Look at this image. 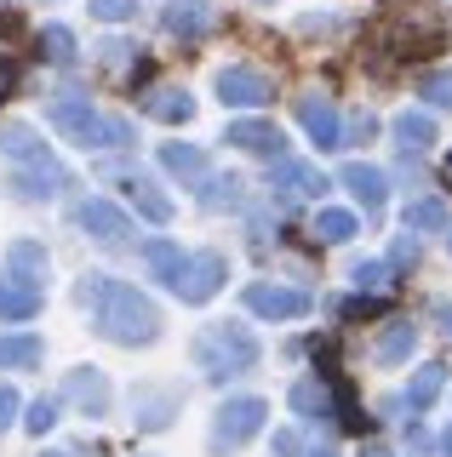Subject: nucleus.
Listing matches in <instances>:
<instances>
[{
    "label": "nucleus",
    "mask_w": 452,
    "mask_h": 457,
    "mask_svg": "<svg viewBox=\"0 0 452 457\" xmlns=\"http://www.w3.org/2000/svg\"><path fill=\"white\" fill-rule=\"evenodd\" d=\"M166 29H172L178 40H195L201 29H212V6L206 0H172V6H166Z\"/></svg>",
    "instance_id": "16"
},
{
    "label": "nucleus",
    "mask_w": 452,
    "mask_h": 457,
    "mask_svg": "<svg viewBox=\"0 0 452 457\" xmlns=\"http://www.w3.org/2000/svg\"><path fill=\"white\" fill-rule=\"evenodd\" d=\"M441 326H447V337H452V309H441Z\"/></svg>",
    "instance_id": "41"
},
{
    "label": "nucleus",
    "mask_w": 452,
    "mask_h": 457,
    "mask_svg": "<svg viewBox=\"0 0 452 457\" xmlns=\"http://www.w3.org/2000/svg\"><path fill=\"white\" fill-rule=\"evenodd\" d=\"M395 143H401V149H430L435 143L430 114H401V120H395Z\"/></svg>",
    "instance_id": "27"
},
{
    "label": "nucleus",
    "mask_w": 452,
    "mask_h": 457,
    "mask_svg": "<svg viewBox=\"0 0 452 457\" xmlns=\"http://www.w3.org/2000/svg\"><path fill=\"white\" fill-rule=\"evenodd\" d=\"M275 452L292 457V452H298V435H292V428H280V435H275Z\"/></svg>",
    "instance_id": "39"
},
{
    "label": "nucleus",
    "mask_w": 452,
    "mask_h": 457,
    "mask_svg": "<svg viewBox=\"0 0 452 457\" xmlns=\"http://www.w3.org/2000/svg\"><path fill=\"white\" fill-rule=\"evenodd\" d=\"M223 275H230V263H223V252H195L189 263H183L178 297H183V303H206V297H212V292L223 286Z\"/></svg>",
    "instance_id": "5"
},
{
    "label": "nucleus",
    "mask_w": 452,
    "mask_h": 457,
    "mask_svg": "<svg viewBox=\"0 0 452 457\" xmlns=\"http://www.w3.org/2000/svg\"><path fill=\"white\" fill-rule=\"evenodd\" d=\"M0 366H40V337H29V332L0 337Z\"/></svg>",
    "instance_id": "28"
},
{
    "label": "nucleus",
    "mask_w": 452,
    "mask_h": 457,
    "mask_svg": "<svg viewBox=\"0 0 452 457\" xmlns=\"http://www.w3.org/2000/svg\"><path fill=\"white\" fill-rule=\"evenodd\" d=\"M292 406H298V418H327V411H332V395L321 389L315 378H304V383H292Z\"/></svg>",
    "instance_id": "25"
},
{
    "label": "nucleus",
    "mask_w": 452,
    "mask_h": 457,
    "mask_svg": "<svg viewBox=\"0 0 452 457\" xmlns=\"http://www.w3.org/2000/svg\"><path fill=\"white\" fill-rule=\"evenodd\" d=\"M126 195H132V206L144 212V218H155V223H166V218H172V200L155 189L149 178H126Z\"/></svg>",
    "instance_id": "21"
},
{
    "label": "nucleus",
    "mask_w": 452,
    "mask_h": 457,
    "mask_svg": "<svg viewBox=\"0 0 452 457\" xmlns=\"http://www.w3.org/2000/svg\"><path fill=\"white\" fill-rule=\"evenodd\" d=\"M275 189L280 195H298V200H309V195H321L327 189V178H321L309 161H280L275 166Z\"/></svg>",
    "instance_id": "13"
},
{
    "label": "nucleus",
    "mask_w": 452,
    "mask_h": 457,
    "mask_svg": "<svg viewBox=\"0 0 452 457\" xmlns=\"http://www.w3.org/2000/svg\"><path fill=\"white\" fill-rule=\"evenodd\" d=\"M52 126H58L69 143H80V149H109V143H132V137H126V120L87 109L80 97H58V104H52Z\"/></svg>",
    "instance_id": "3"
},
{
    "label": "nucleus",
    "mask_w": 452,
    "mask_h": 457,
    "mask_svg": "<svg viewBox=\"0 0 452 457\" xmlns=\"http://www.w3.org/2000/svg\"><path fill=\"white\" fill-rule=\"evenodd\" d=\"M144 263L155 269V280H161V286H172V292H178V280H183V263H189V252H178L172 240H149V246H144Z\"/></svg>",
    "instance_id": "17"
},
{
    "label": "nucleus",
    "mask_w": 452,
    "mask_h": 457,
    "mask_svg": "<svg viewBox=\"0 0 452 457\" xmlns=\"http://www.w3.org/2000/svg\"><path fill=\"white\" fill-rule=\"evenodd\" d=\"M6 275H18V280H40V275H46V252H40L35 246V240H18V246H12L6 252Z\"/></svg>",
    "instance_id": "22"
},
{
    "label": "nucleus",
    "mask_w": 452,
    "mask_h": 457,
    "mask_svg": "<svg viewBox=\"0 0 452 457\" xmlns=\"http://www.w3.org/2000/svg\"><path fill=\"white\" fill-rule=\"evenodd\" d=\"M413 349H418V332H413V326H406V320H395L389 332L378 337L372 361H378V366H401V361H406V354H413Z\"/></svg>",
    "instance_id": "19"
},
{
    "label": "nucleus",
    "mask_w": 452,
    "mask_h": 457,
    "mask_svg": "<svg viewBox=\"0 0 452 457\" xmlns=\"http://www.w3.org/2000/svg\"><path fill=\"white\" fill-rule=\"evenodd\" d=\"M218 97L235 109H252V104H270V80L258 69H223L218 75Z\"/></svg>",
    "instance_id": "8"
},
{
    "label": "nucleus",
    "mask_w": 452,
    "mask_h": 457,
    "mask_svg": "<svg viewBox=\"0 0 452 457\" xmlns=\"http://www.w3.org/2000/svg\"><path fill=\"white\" fill-rule=\"evenodd\" d=\"M132 411H138V423H144V428L172 423V411H178V389H132Z\"/></svg>",
    "instance_id": "14"
},
{
    "label": "nucleus",
    "mask_w": 452,
    "mask_h": 457,
    "mask_svg": "<svg viewBox=\"0 0 452 457\" xmlns=\"http://www.w3.org/2000/svg\"><path fill=\"white\" fill-rule=\"evenodd\" d=\"M452 218H447V206L441 200H413L406 206V228H447Z\"/></svg>",
    "instance_id": "29"
},
{
    "label": "nucleus",
    "mask_w": 452,
    "mask_h": 457,
    "mask_svg": "<svg viewBox=\"0 0 452 457\" xmlns=\"http://www.w3.org/2000/svg\"><path fill=\"white\" fill-rule=\"evenodd\" d=\"M12 411H18V395H12V389H0V428L12 423Z\"/></svg>",
    "instance_id": "38"
},
{
    "label": "nucleus",
    "mask_w": 452,
    "mask_h": 457,
    "mask_svg": "<svg viewBox=\"0 0 452 457\" xmlns=\"http://www.w3.org/2000/svg\"><path fill=\"white\" fill-rule=\"evenodd\" d=\"M58 183H63V171L46 166V161H35L29 171H12V195H23V200H52Z\"/></svg>",
    "instance_id": "15"
},
{
    "label": "nucleus",
    "mask_w": 452,
    "mask_h": 457,
    "mask_svg": "<svg viewBox=\"0 0 452 457\" xmlns=\"http://www.w3.org/2000/svg\"><path fill=\"white\" fill-rule=\"evenodd\" d=\"M344 183H349V195H356L366 212L384 206V171H378V166H349V171H344Z\"/></svg>",
    "instance_id": "20"
},
{
    "label": "nucleus",
    "mask_w": 452,
    "mask_h": 457,
    "mask_svg": "<svg viewBox=\"0 0 452 457\" xmlns=\"http://www.w3.org/2000/svg\"><path fill=\"white\" fill-rule=\"evenodd\" d=\"M270 423V406L264 400H223L218 406V418H212V452H235V446H247L258 428Z\"/></svg>",
    "instance_id": "4"
},
{
    "label": "nucleus",
    "mask_w": 452,
    "mask_h": 457,
    "mask_svg": "<svg viewBox=\"0 0 452 457\" xmlns=\"http://www.w3.org/2000/svg\"><path fill=\"white\" fill-rule=\"evenodd\" d=\"M423 97L430 104H452V75H430L423 80Z\"/></svg>",
    "instance_id": "37"
},
{
    "label": "nucleus",
    "mask_w": 452,
    "mask_h": 457,
    "mask_svg": "<svg viewBox=\"0 0 452 457\" xmlns=\"http://www.w3.org/2000/svg\"><path fill=\"white\" fill-rule=\"evenodd\" d=\"M92 12L104 23H121V18H132V0H92Z\"/></svg>",
    "instance_id": "35"
},
{
    "label": "nucleus",
    "mask_w": 452,
    "mask_h": 457,
    "mask_svg": "<svg viewBox=\"0 0 452 457\" xmlns=\"http://www.w3.org/2000/svg\"><path fill=\"white\" fill-rule=\"evenodd\" d=\"M75 297H80V309L97 314V332L104 337H115V343H155L161 337V314H155V303L144 292H132V286L92 275V280H80Z\"/></svg>",
    "instance_id": "1"
},
{
    "label": "nucleus",
    "mask_w": 452,
    "mask_h": 457,
    "mask_svg": "<svg viewBox=\"0 0 452 457\" xmlns=\"http://www.w3.org/2000/svg\"><path fill=\"white\" fill-rule=\"evenodd\" d=\"M40 457H69V452H40Z\"/></svg>",
    "instance_id": "43"
},
{
    "label": "nucleus",
    "mask_w": 452,
    "mask_h": 457,
    "mask_svg": "<svg viewBox=\"0 0 452 457\" xmlns=\"http://www.w3.org/2000/svg\"><path fill=\"white\" fill-rule=\"evenodd\" d=\"M247 309L258 314V320H298V314H309V297L264 280V286H247Z\"/></svg>",
    "instance_id": "6"
},
{
    "label": "nucleus",
    "mask_w": 452,
    "mask_h": 457,
    "mask_svg": "<svg viewBox=\"0 0 452 457\" xmlns=\"http://www.w3.org/2000/svg\"><path fill=\"white\" fill-rule=\"evenodd\" d=\"M161 166L172 171V178H189V183H206V154L195 149V143H166L161 149Z\"/></svg>",
    "instance_id": "18"
},
{
    "label": "nucleus",
    "mask_w": 452,
    "mask_h": 457,
    "mask_svg": "<svg viewBox=\"0 0 452 457\" xmlns=\"http://www.w3.org/2000/svg\"><path fill=\"white\" fill-rule=\"evenodd\" d=\"M40 309V286L18 280V275H0V320H29Z\"/></svg>",
    "instance_id": "12"
},
{
    "label": "nucleus",
    "mask_w": 452,
    "mask_h": 457,
    "mask_svg": "<svg viewBox=\"0 0 452 457\" xmlns=\"http://www.w3.org/2000/svg\"><path fill=\"white\" fill-rule=\"evenodd\" d=\"M361 457H389V452H384V446H366V452H361Z\"/></svg>",
    "instance_id": "40"
},
{
    "label": "nucleus",
    "mask_w": 452,
    "mask_h": 457,
    "mask_svg": "<svg viewBox=\"0 0 452 457\" xmlns=\"http://www.w3.org/2000/svg\"><path fill=\"white\" fill-rule=\"evenodd\" d=\"M201 206L206 212H230V206H241V178H206V189H201Z\"/></svg>",
    "instance_id": "26"
},
{
    "label": "nucleus",
    "mask_w": 452,
    "mask_h": 457,
    "mask_svg": "<svg viewBox=\"0 0 452 457\" xmlns=\"http://www.w3.org/2000/svg\"><path fill=\"white\" fill-rule=\"evenodd\" d=\"M441 383H447V371L441 366H423L413 383H406V411H430L435 406V395H441Z\"/></svg>",
    "instance_id": "23"
},
{
    "label": "nucleus",
    "mask_w": 452,
    "mask_h": 457,
    "mask_svg": "<svg viewBox=\"0 0 452 457\" xmlns=\"http://www.w3.org/2000/svg\"><path fill=\"white\" fill-rule=\"evenodd\" d=\"M223 137H230L235 149L264 154V161H280V154H287V137H280V126H270V120H235Z\"/></svg>",
    "instance_id": "7"
},
{
    "label": "nucleus",
    "mask_w": 452,
    "mask_h": 457,
    "mask_svg": "<svg viewBox=\"0 0 452 457\" xmlns=\"http://www.w3.org/2000/svg\"><path fill=\"white\" fill-rule=\"evenodd\" d=\"M298 120H304V132L321 143V149H338L344 143V126H338V109L327 104V97H304L298 104Z\"/></svg>",
    "instance_id": "9"
},
{
    "label": "nucleus",
    "mask_w": 452,
    "mask_h": 457,
    "mask_svg": "<svg viewBox=\"0 0 452 457\" xmlns=\"http://www.w3.org/2000/svg\"><path fill=\"white\" fill-rule=\"evenodd\" d=\"M144 109L155 114V120H189V114H195V104H189L183 92H172V86H161V92H149V97H144Z\"/></svg>",
    "instance_id": "24"
},
{
    "label": "nucleus",
    "mask_w": 452,
    "mask_h": 457,
    "mask_svg": "<svg viewBox=\"0 0 452 457\" xmlns=\"http://www.w3.org/2000/svg\"><path fill=\"white\" fill-rule=\"evenodd\" d=\"M80 228H87L92 240H109V246H115V240H126V212L121 206H109V200H87V206H80Z\"/></svg>",
    "instance_id": "10"
},
{
    "label": "nucleus",
    "mask_w": 452,
    "mask_h": 457,
    "mask_svg": "<svg viewBox=\"0 0 452 457\" xmlns=\"http://www.w3.org/2000/svg\"><path fill=\"white\" fill-rule=\"evenodd\" d=\"M356 286H366V292H384V286H389V269L384 263H356Z\"/></svg>",
    "instance_id": "33"
},
{
    "label": "nucleus",
    "mask_w": 452,
    "mask_h": 457,
    "mask_svg": "<svg viewBox=\"0 0 452 457\" xmlns=\"http://www.w3.org/2000/svg\"><path fill=\"white\" fill-rule=\"evenodd\" d=\"M441 452H447V457H452V435H447V440H441Z\"/></svg>",
    "instance_id": "42"
},
{
    "label": "nucleus",
    "mask_w": 452,
    "mask_h": 457,
    "mask_svg": "<svg viewBox=\"0 0 452 457\" xmlns=\"http://www.w3.org/2000/svg\"><path fill=\"white\" fill-rule=\"evenodd\" d=\"M372 132H378V120H372V114H356V120L344 126V143H366Z\"/></svg>",
    "instance_id": "36"
},
{
    "label": "nucleus",
    "mask_w": 452,
    "mask_h": 457,
    "mask_svg": "<svg viewBox=\"0 0 452 457\" xmlns=\"http://www.w3.org/2000/svg\"><path fill=\"white\" fill-rule=\"evenodd\" d=\"M315 228H321V240H332V246H338V240L356 235V218H349V212H321Z\"/></svg>",
    "instance_id": "31"
},
{
    "label": "nucleus",
    "mask_w": 452,
    "mask_h": 457,
    "mask_svg": "<svg viewBox=\"0 0 452 457\" xmlns=\"http://www.w3.org/2000/svg\"><path fill=\"white\" fill-rule=\"evenodd\" d=\"M309 457H332V452H309Z\"/></svg>",
    "instance_id": "44"
},
{
    "label": "nucleus",
    "mask_w": 452,
    "mask_h": 457,
    "mask_svg": "<svg viewBox=\"0 0 452 457\" xmlns=\"http://www.w3.org/2000/svg\"><path fill=\"white\" fill-rule=\"evenodd\" d=\"M40 40H46V57H52V63H69V57H75V35H69V29H58V23H52Z\"/></svg>",
    "instance_id": "32"
},
{
    "label": "nucleus",
    "mask_w": 452,
    "mask_h": 457,
    "mask_svg": "<svg viewBox=\"0 0 452 457\" xmlns=\"http://www.w3.org/2000/svg\"><path fill=\"white\" fill-rule=\"evenodd\" d=\"M23 423H29V435H40V428H52V423H58V406H52V400H35Z\"/></svg>",
    "instance_id": "34"
},
{
    "label": "nucleus",
    "mask_w": 452,
    "mask_h": 457,
    "mask_svg": "<svg viewBox=\"0 0 452 457\" xmlns=\"http://www.w3.org/2000/svg\"><path fill=\"white\" fill-rule=\"evenodd\" d=\"M63 395L75 400V406H87V418H104V411H109V383L97 378V371H87V366L63 378Z\"/></svg>",
    "instance_id": "11"
},
{
    "label": "nucleus",
    "mask_w": 452,
    "mask_h": 457,
    "mask_svg": "<svg viewBox=\"0 0 452 457\" xmlns=\"http://www.w3.org/2000/svg\"><path fill=\"white\" fill-rule=\"evenodd\" d=\"M0 149L23 154V161H40V137L29 132V126H6V132H0Z\"/></svg>",
    "instance_id": "30"
},
{
    "label": "nucleus",
    "mask_w": 452,
    "mask_h": 457,
    "mask_svg": "<svg viewBox=\"0 0 452 457\" xmlns=\"http://www.w3.org/2000/svg\"><path fill=\"white\" fill-rule=\"evenodd\" d=\"M195 366H206V378H235V371L258 366V337L247 332L241 320H218L195 337Z\"/></svg>",
    "instance_id": "2"
}]
</instances>
